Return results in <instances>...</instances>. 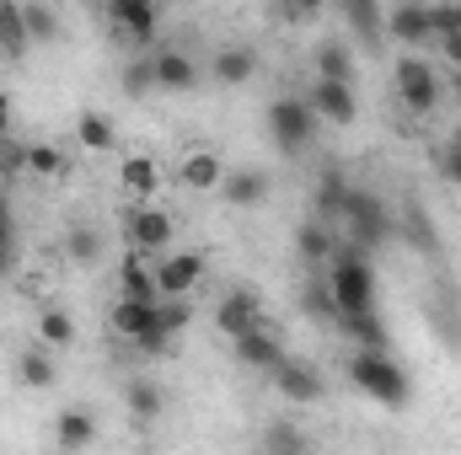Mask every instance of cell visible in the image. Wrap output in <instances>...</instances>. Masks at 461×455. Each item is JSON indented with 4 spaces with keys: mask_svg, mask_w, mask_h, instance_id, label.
Instances as JSON below:
<instances>
[{
    "mask_svg": "<svg viewBox=\"0 0 461 455\" xmlns=\"http://www.w3.org/2000/svg\"><path fill=\"white\" fill-rule=\"evenodd\" d=\"M221 199H226L230 210H258L268 199V172L263 166H230L226 177H221Z\"/></svg>",
    "mask_w": 461,
    "mask_h": 455,
    "instance_id": "cell-15",
    "label": "cell"
},
{
    "mask_svg": "<svg viewBox=\"0 0 461 455\" xmlns=\"http://www.w3.org/2000/svg\"><path fill=\"white\" fill-rule=\"evenodd\" d=\"M123 407H129L134 424H156V418L167 413V391H161L150 375H129V380H123Z\"/></svg>",
    "mask_w": 461,
    "mask_h": 455,
    "instance_id": "cell-22",
    "label": "cell"
},
{
    "mask_svg": "<svg viewBox=\"0 0 461 455\" xmlns=\"http://www.w3.org/2000/svg\"><path fill=\"white\" fill-rule=\"evenodd\" d=\"M27 172L54 183V177H65V172H70V161H65V150H59V145L38 139V145H27Z\"/></svg>",
    "mask_w": 461,
    "mask_h": 455,
    "instance_id": "cell-32",
    "label": "cell"
},
{
    "mask_svg": "<svg viewBox=\"0 0 461 455\" xmlns=\"http://www.w3.org/2000/svg\"><path fill=\"white\" fill-rule=\"evenodd\" d=\"M156 59V86L161 92H194L199 81H204V65L194 59V54H183V49H161V54H150Z\"/></svg>",
    "mask_w": 461,
    "mask_h": 455,
    "instance_id": "cell-14",
    "label": "cell"
},
{
    "mask_svg": "<svg viewBox=\"0 0 461 455\" xmlns=\"http://www.w3.org/2000/svg\"><path fill=\"white\" fill-rule=\"evenodd\" d=\"M204 70H210L215 86H247V81L258 76V49H247V43H226V49H215V59H210Z\"/></svg>",
    "mask_w": 461,
    "mask_h": 455,
    "instance_id": "cell-16",
    "label": "cell"
},
{
    "mask_svg": "<svg viewBox=\"0 0 461 455\" xmlns=\"http://www.w3.org/2000/svg\"><path fill=\"white\" fill-rule=\"evenodd\" d=\"M328 290H333L339 317H344V311H365V306H375V268H370V257H365L359 246H339V252H333Z\"/></svg>",
    "mask_w": 461,
    "mask_h": 455,
    "instance_id": "cell-2",
    "label": "cell"
},
{
    "mask_svg": "<svg viewBox=\"0 0 461 455\" xmlns=\"http://www.w3.org/2000/svg\"><path fill=\"white\" fill-rule=\"evenodd\" d=\"M268 380H274L279 402H290V407H317V402L328 397V380L317 375V364H306V359H290V353H285V364H279Z\"/></svg>",
    "mask_w": 461,
    "mask_h": 455,
    "instance_id": "cell-8",
    "label": "cell"
},
{
    "mask_svg": "<svg viewBox=\"0 0 461 455\" xmlns=\"http://www.w3.org/2000/svg\"><path fill=\"white\" fill-rule=\"evenodd\" d=\"M392 86H397V103H402L413 118H429L435 108H440V76H435V65L419 59V54H402V59H397Z\"/></svg>",
    "mask_w": 461,
    "mask_h": 455,
    "instance_id": "cell-4",
    "label": "cell"
},
{
    "mask_svg": "<svg viewBox=\"0 0 461 455\" xmlns=\"http://www.w3.org/2000/svg\"><path fill=\"white\" fill-rule=\"evenodd\" d=\"M344 204H348V183H344V172H322L317 177V188H312V210H317V220H339L344 215Z\"/></svg>",
    "mask_w": 461,
    "mask_h": 455,
    "instance_id": "cell-28",
    "label": "cell"
},
{
    "mask_svg": "<svg viewBox=\"0 0 461 455\" xmlns=\"http://www.w3.org/2000/svg\"><path fill=\"white\" fill-rule=\"evenodd\" d=\"M27 49H32V32H27V16H22V0H0V54L27 59Z\"/></svg>",
    "mask_w": 461,
    "mask_h": 455,
    "instance_id": "cell-24",
    "label": "cell"
},
{
    "mask_svg": "<svg viewBox=\"0 0 461 455\" xmlns=\"http://www.w3.org/2000/svg\"><path fill=\"white\" fill-rule=\"evenodd\" d=\"M306 103H312V113L322 118V123H333V129H348V123L359 118L354 81H328V76H317L312 92H306Z\"/></svg>",
    "mask_w": 461,
    "mask_h": 455,
    "instance_id": "cell-10",
    "label": "cell"
},
{
    "mask_svg": "<svg viewBox=\"0 0 461 455\" xmlns=\"http://www.w3.org/2000/svg\"><path fill=\"white\" fill-rule=\"evenodd\" d=\"M22 16H27L32 43H54V38H59V16H54L49 0H22Z\"/></svg>",
    "mask_w": 461,
    "mask_h": 455,
    "instance_id": "cell-34",
    "label": "cell"
},
{
    "mask_svg": "<svg viewBox=\"0 0 461 455\" xmlns=\"http://www.w3.org/2000/svg\"><path fill=\"white\" fill-rule=\"evenodd\" d=\"M344 16H348V27L365 38V49H381V38H386V11H381L375 0H344Z\"/></svg>",
    "mask_w": 461,
    "mask_h": 455,
    "instance_id": "cell-27",
    "label": "cell"
},
{
    "mask_svg": "<svg viewBox=\"0 0 461 455\" xmlns=\"http://www.w3.org/2000/svg\"><path fill=\"white\" fill-rule=\"evenodd\" d=\"M312 70L328 76V81H354V49H348L344 38H317V49H312Z\"/></svg>",
    "mask_w": 461,
    "mask_h": 455,
    "instance_id": "cell-25",
    "label": "cell"
},
{
    "mask_svg": "<svg viewBox=\"0 0 461 455\" xmlns=\"http://www.w3.org/2000/svg\"><path fill=\"white\" fill-rule=\"evenodd\" d=\"M156 284L161 295H194L204 284V252H167L156 263Z\"/></svg>",
    "mask_w": 461,
    "mask_h": 455,
    "instance_id": "cell-12",
    "label": "cell"
},
{
    "mask_svg": "<svg viewBox=\"0 0 461 455\" xmlns=\"http://www.w3.org/2000/svg\"><path fill=\"white\" fill-rule=\"evenodd\" d=\"M328 0H279V11L290 16V22H306V16H317Z\"/></svg>",
    "mask_w": 461,
    "mask_h": 455,
    "instance_id": "cell-41",
    "label": "cell"
},
{
    "mask_svg": "<svg viewBox=\"0 0 461 455\" xmlns=\"http://www.w3.org/2000/svg\"><path fill=\"white\" fill-rule=\"evenodd\" d=\"M215 327H221L226 338H241V333L263 327V306H258V295H252V290H230V295H221V306H215Z\"/></svg>",
    "mask_w": 461,
    "mask_h": 455,
    "instance_id": "cell-13",
    "label": "cell"
},
{
    "mask_svg": "<svg viewBox=\"0 0 461 455\" xmlns=\"http://www.w3.org/2000/svg\"><path fill=\"white\" fill-rule=\"evenodd\" d=\"M348 386L365 391V397L381 402V407H408V397H413L408 370H402L386 348H359V353L348 359Z\"/></svg>",
    "mask_w": 461,
    "mask_h": 455,
    "instance_id": "cell-1",
    "label": "cell"
},
{
    "mask_svg": "<svg viewBox=\"0 0 461 455\" xmlns=\"http://www.w3.org/2000/svg\"><path fill=\"white\" fill-rule=\"evenodd\" d=\"M435 172H440L451 188H461V134L451 139V145H440V150H435Z\"/></svg>",
    "mask_w": 461,
    "mask_h": 455,
    "instance_id": "cell-38",
    "label": "cell"
},
{
    "mask_svg": "<svg viewBox=\"0 0 461 455\" xmlns=\"http://www.w3.org/2000/svg\"><path fill=\"white\" fill-rule=\"evenodd\" d=\"M339 327H344L359 348H386V343H392L386 322L375 317V306H365V311H344V317H339Z\"/></svg>",
    "mask_w": 461,
    "mask_h": 455,
    "instance_id": "cell-29",
    "label": "cell"
},
{
    "mask_svg": "<svg viewBox=\"0 0 461 455\" xmlns=\"http://www.w3.org/2000/svg\"><path fill=\"white\" fill-rule=\"evenodd\" d=\"M317 123H322V118L312 113L306 97H274V103H268V134H274V145H279L285 156H301V150L317 139Z\"/></svg>",
    "mask_w": 461,
    "mask_h": 455,
    "instance_id": "cell-5",
    "label": "cell"
},
{
    "mask_svg": "<svg viewBox=\"0 0 461 455\" xmlns=\"http://www.w3.org/2000/svg\"><path fill=\"white\" fill-rule=\"evenodd\" d=\"M451 32H461V0H456V27H451Z\"/></svg>",
    "mask_w": 461,
    "mask_h": 455,
    "instance_id": "cell-46",
    "label": "cell"
},
{
    "mask_svg": "<svg viewBox=\"0 0 461 455\" xmlns=\"http://www.w3.org/2000/svg\"><path fill=\"white\" fill-rule=\"evenodd\" d=\"M301 306H306L312 317H339V306H333V290H328V284H322V290H317V284H306Z\"/></svg>",
    "mask_w": 461,
    "mask_h": 455,
    "instance_id": "cell-39",
    "label": "cell"
},
{
    "mask_svg": "<svg viewBox=\"0 0 461 455\" xmlns=\"http://www.w3.org/2000/svg\"><path fill=\"white\" fill-rule=\"evenodd\" d=\"M0 246H16V215H11L5 193H0Z\"/></svg>",
    "mask_w": 461,
    "mask_h": 455,
    "instance_id": "cell-42",
    "label": "cell"
},
{
    "mask_svg": "<svg viewBox=\"0 0 461 455\" xmlns=\"http://www.w3.org/2000/svg\"><path fill=\"white\" fill-rule=\"evenodd\" d=\"M38 343H49V348H70V343H76V317L59 311V306H49V311L38 317Z\"/></svg>",
    "mask_w": 461,
    "mask_h": 455,
    "instance_id": "cell-33",
    "label": "cell"
},
{
    "mask_svg": "<svg viewBox=\"0 0 461 455\" xmlns=\"http://www.w3.org/2000/svg\"><path fill=\"white\" fill-rule=\"evenodd\" d=\"M344 220H348V241H354L359 252H375V246H386V236H392V215H386V204H381L370 188H348Z\"/></svg>",
    "mask_w": 461,
    "mask_h": 455,
    "instance_id": "cell-6",
    "label": "cell"
},
{
    "mask_svg": "<svg viewBox=\"0 0 461 455\" xmlns=\"http://www.w3.org/2000/svg\"><path fill=\"white\" fill-rule=\"evenodd\" d=\"M435 43H440V54H446V65H456V70H461V32H440Z\"/></svg>",
    "mask_w": 461,
    "mask_h": 455,
    "instance_id": "cell-43",
    "label": "cell"
},
{
    "mask_svg": "<svg viewBox=\"0 0 461 455\" xmlns=\"http://www.w3.org/2000/svg\"><path fill=\"white\" fill-rule=\"evenodd\" d=\"M172 236H177V220L161 210V204H134L129 210V220H123V241L134 246V252H167L172 246Z\"/></svg>",
    "mask_w": 461,
    "mask_h": 455,
    "instance_id": "cell-7",
    "label": "cell"
},
{
    "mask_svg": "<svg viewBox=\"0 0 461 455\" xmlns=\"http://www.w3.org/2000/svg\"><path fill=\"white\" fill-rule=\"evenodd\" d=\"M22 172H27V145L16 134H0V183H11Z\"/></svg>",
    "mask_w": 461,
    "mask_h": 455,
    "instance_id": "cell-36",
    "label": "cell"
},
{
    "mask_svg": "<svg viewBox=\"0 0 461 455\" xmlns=\"http://www.w3.org/2000/svg\"><path fill=\"white\" fill-rule=\"evenodd\" d=\"M386 32L402 43V49H424L429 38H435V22H429V5H419V0H402L392 16H386Z\"/></svg>",
    "mask_w": 461,
    "mask_h": 455,
    "instance_id": "cell-17",
    "label": "cell"
},
{
    "mask_svg": "<svg viewBox=\"0 0 461 455\" xmlns=\"http://www.w3.org/2000/svg\"><path fill=\"white\" fill-rule=\"evenodd\" d=\"M54 445H59V451H86V445H97V418H92V407H65V413L54 418Z\"/></svg>",
    "mask_w": 461,
    "mask_h": 455,
    "instance_id": "cell-23",
    "label": "cell"
},
{
    "mask_svg": "<svg viewBox=\"0 0 461 455\" xmlns=\"http://www.w3.org/2000/svg\"><path fill=\"white\" fill-rule=\"evenodd\" d=\"M76 139H81V150H92V156H108L118 145V129L108 113H97V108H81L76 118Z\"/></svg>",
    "mask_w": 461,
    "mask_h": 455,
    "instance_id": "cell-26",
    "label": "cell"
},
{
    "mask_svg": "<svg viewBox=\"0 0 461 455\" xmlns=\"http://www.w3.org/2000/svg\"><path fill=\"white\" fill-rule=\"evenodd\" d=\"M0 134H16V103H11V92H0Z\"/></svg>",
    "mask_w": 461,
    "mask_h": 455,
    "instance_id": "cell-44",
    "label": "cell"
},
{
    "mask_svg": "<svg viewBox=\"0 0 461 455\" xmlns=\"http://www.w3.org/2000/svg\"><path fill=\"white\" fill-rule=\"evenodd\" d=\"M230 353H236L241 370H258V375H274V370L285 364V343L274 338L268 327H252V333L230 338Z\"/></svg>",
    "mask_w": 461,
    "mask_h": 455,
    "instance_id": "cell-11",
    "label": "cell"
},
{
    "mask_svg": "<svg viewBox=\"0 0 461 455\" xmlns=\"http://www.w3.org/2000/svg\"><path fill=\"white\" fill-rule=\"evenodd\" d=\"M263 445H268V451H306V434H301L295 424H285V418H279V424H268V429H263Z\"/></svg>",
    "mask_w": 461,
    "mask_h": 455,
    "instance_id": "cell-37",
    "label": "cell"
},
{
    "mask_svg": "<svg viewBox=\"0 0 461 455\" xmlns=\"http://www.w3.org/2000/svg\"><path fill=\"white\" fill-rule=\"evenodd\" d=\"M16 273V246H0V279H11Z\"/></svg>",
    "mask_w": 461,
    "mask_h": 455,
    "instance_id": "cell-45",
    "label": "cell"
},
{
    "mask_svg": "<svg viewBox=\"0 0 461 455\" xmlns=\"http://www.w3.org/2000/svg\"><path fill=\"white\" fill-rule=\"evenodd\" d=\"M408 230H413V246L419 252H435V226H429L424 210H408Z\"/></svg>",
    "mask_w": 461,
    "mask_h": 455,
    "instance_id": "cell-40",
    "label": "cell"
},
{
    "mask_svg": "<svg viewBox=\"0 0 461 455\" xmlns=\"http://www.w3.org/2000/svg\"><path fill=\"white\" fill-rule=\"evenodd\" d=\"M11 370H16V386H27V391H49V386L59 380V364H54V348H49V343L22 348Z\"/></svg>",
    "mask_w": 461,
    "mask_h": 455,
    "instance_id": "cell-21",
    "label": "cell"
},
{
    "mask_svg": "<svg viewBox=\"0 0 461 455\" xmlns=\"http://www.w3.org/2000/svg\"><path fill=\"white\" fill-rule=\"evenodd\" d=\"M118 86H123V97H150V92H161V86H156V59H150V54L129 59V65H123V81H118Z\"/></svg>",
    "mask_w": 461,
    "mask_h": 455,
    "instance_id": "cell-35",
    "label": "cell"
},
{
    "mask_svg": "<svg viewBox=\"0 0 461 455\" xmlns=\"http://www.w3.org/2000/svg\"><path fill=\"white\" fill-rule=\"evenodd\" d=\"M118 295L129 300H161V284H156V263H145V252H123L118 263Z\"/></svg>",
    "mask_w": 461,
    "mask_h": 455,
    "instance_id": "cell-20",
    "label": "cell"
},
{
    "mask_svg": "<svg viewBox=\"0 0 461 455\" xmlns=\"http://www.w3.org/2000/svg\"><path fill=\"white\" fill-rule=\"evenodd\" d=\"M221 177H226V161L215 150H188L183 166H177V183L188 193H221Z\"/></svg>",
    "mask_w": 461,
    "mask_h": 455,
    "instance_id": "cell-18",
    "label": "cell"
},
{
    "mask_svg": "<svg viewBox=\"0 0 461 455\" xmlns=\"http://www.w3.org/2000/svg\"><path fill=\"white\" fill-rule=\"evenodd\" d=\"M295 252H301L306 263H333L339 241H333V230L322 226V220H306V226L295 230Z\"/></svg>",
    "mask_w": 461,
    "mask_h": 455,
    "instance_id": "cell-30",
    "label": "cell"
},
{
    "mask_svg": "<svg viewBox=\"0 0 461 455\" xmlns=\"http://www.w3.org/2000/svg\"><path fill=\"white\" fill-rule=\"evenodd\" d=\"M161 300H129V295H118L113 311H108V327H113L118 343H134L140 353H167V333H161V311H156Z\"/></svg>",
    "mask_w": 461,
    "mask_h": 455,
    "instance_id": "cell-3",
    "label": "cell"
},
{
    "mask_svg": "<svg viewBox=\"0 0 461 455\" xmlns=\"http://www.w3.org/2000/svg\"><path fill=\"white\" fill-rule=\"evenodd\" d=\"M65 257L81 263V268H97V263H103V230L97 226H70V236H65Z\"/></svg>",
    "mask_w": 461,
    "mask_h": 455,
    "instance_id": "cell-31",
    "label": "cell"
},
{
    "mask_svg": "<svg viewBox=\"0 0 461 455\" xmlns=\"http://www.w3.org/2000/svg\"><path fill=\"white\" fill-rule=\"evenodd\" d=\"M108 22L123 43L134 49H150L156 32H161V5L156 0H108Z\"/></svg>",
    "mask_w": 461,
    "mask_h": 455,
    "instance_id": "cell-9",
    "label": "cell"
},
{
    "mask_svg": "<svg viewBox=\"0 0 461 455\" xmlns=\"http://www.w3.org/2000/svg\"><path fill=\"white\" fill-rule=\"evenodd\" d=\"M118 188H123L134 204H150V199L161 193V166H156V156H123Z\"/></svg>",
    "mask_w": 461,
    "mask_h": 455,
    "instance_id": "cell-19",
    "label": "cell"
}]
</instances>
